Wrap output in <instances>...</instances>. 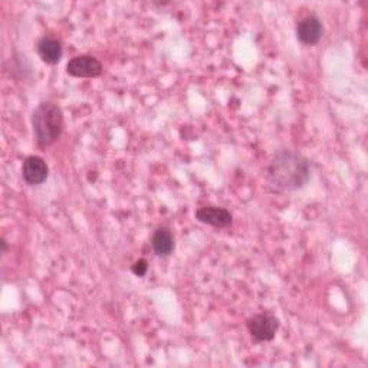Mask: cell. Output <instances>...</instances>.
<instances>
[{
    "label": "cell",
    "instance_id": "obj_1",
    "mask_svg": "<svg viewBox=\"0 0 368 368\" xmlns=\"http://www.w3.org/2000/svg\"><path fill=\"white\" fill-rule=\"evenodd\" d=\"M310 177V161L294 150H281L276 153L266 170V178L270 186L281 192H292L304 188Z\"/></svg>",
    "mask_w": 368,
    "mask_h": 368
},
{
    "label": "cell",
    "instance_id": "obj_2",
    "mask_svg": "<svg viewBox=\"0 0 368 368\" xmlns=\"http://www.w3.org/2000/svg\"><path fill=\"white\" fill-rule=\"evenodd\" d=\"M34 134L39 147H49L55 144L63 130V117L58 106L52 103H42L32 117Z\"/></svg>",
    "mask_w": 368,
    "mask_h": 368
},
{
    "label": "cell",
    "instance_id": "obj_3",
    "mask_svg": "<svg viewBox=\"0 0 368 368\" xmlns=\"http://www.w3.org/2000/svg\"><path fill=\"white\" fill-rule=\"evenodd\" d=\"M249 334L257 341H270L275 338L276 331L280 329V321L275 315L262 312L253 315L246 322Z\"/></svg>",
    "mask_w": 368,
    "mask_h": 368
},
{
    "label": "cell",
    "instance_id": "obj_4",
    "mask_svg": "<svg viewBox=\"0 0 368 368\" xmlns=\"http://www.w3.org/2000/svg\"><path fill=\"white\" fill-rule=\"evenodd\" d=\"M66 72L75 78H96L101 75L103 63L96 56L81 55L68 62Z\"/></svg>",
    "mask_w": 368,
    "mask_h": 368
},
{
    "label": "cell",
    "instance_id": "obj_5",
    "mask_svg": "<svg viewBox=\"0 0 368 368\" xmlns=\"http://www.w3.org/2000/svg\"><path fill=\"white\" fill-rule=\"evenodd\" d=\"M48 164L44 158L38 155H31L24 161L22 165V177L29 186H38L48 178Z\"/></svg>",
    "mask_w": 368,
    "mask_h": 368
},
{
    "label": "cell",
    "instance_id": "obj_6",
    "mask_svg": "<svg viewBox=\"0 0 368 368\" xmlns=\"http://www.w3.org/2000/svg\"><path fill=\"white\" fill-rule=\"evenodd\" d=\"M322 34H324L322 24L314 15L304 18L297 25V36H298L300 42H302L304 45L312 46L315 44H318L320 39L322 38Z\"/></svg>",
    "mask_w": 368,
    "mask_h": 368
},
{
    "label": "cell",
    "instance_id": "obj_7",
    "mask_svg": "<svg viewBox=\"0 0 368 368\" xmlns=\"http://www.w3.org/2000/svg\"><path fill=\"white\" fill-rule=\"evenodd\" d=\"M195 216L199 222L215 228H228L232 225V215L229 210L223 208H215V206L200 208L198 209Z\"/></svg>",
    "mask_w": 368,
    "mask_h": 368
},
{
    "label": "cell",
    "instance_id": "obj_8",
    "mask_svg": "<svg viewBox=\"0 0 368 368\" xmlns=\"http://www.w3.org/2000/svg\"><path fill=\"white\" fill-rule=\"evenodd\" d=\"M36 51L39 58L49 65L58 63L62 58V44L51 36L42 38L36 45Z\"/></svg>",
    "mask_w": 368,
    "mask_h": 368
},
{
    "label": "cell",
    "instance_id": "obj_9",
    "mask_svg": "<svg viewBox=\"0 0 368 368\" xmlns=\"http://www.w3.org/2000/svg\"><path fill=\"white\" fill-rule=\"evenodd\" d=\"M151 245L158 256H168L174 250V237L168 229L160 228L154 232Z\"/></svg>",
    "mask_w": 368,
    "mask_h": 368
},
{
    "label": "cell",
    "instance_id": "obj_10",
    "mask_svg": "<svg viewBox=\"0 0 368 368\" xmlns=\"http://www.w3.org/2000/svg\"><path fill=\"white\" fill-rule=\"evenodd\" d=\"M147 269H148V265H147V260H144V259H140V260H137V262L133 265V272H134V275L140 276V278L147 273Z\"/></svg>",
    "mask_w": 368,
    "mask_h": 368
},
{
    "label": "cell",
    "instance_id": "obj_11",
    "mask_svg": "<svg viewBox=\"0 0 368 368\" xmlns=\"http://www.w3.org/2000/svg\"><path fill=\"white\" fill-rule=\"evenodd\" d=\"M6 249H8V245H6V240L5 239H2V252L5 253L6 252Z\"/></svg>",
    "mask_w": 368,
    "mask_h": 368
}]
</instances>
